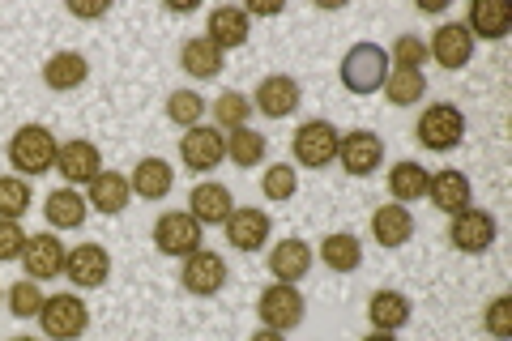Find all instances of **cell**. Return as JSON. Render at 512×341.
<instances>
[{
    "instance_id": "obj_43",
    "label": "cell",
    "mask_w": 512,
    "mask_h": 341,
    "mask_svg": "<svg viewBox=\"0 0 512 341\" xmlns=\"http://www.w3.org/2000/svg\"><path fill=\"white\" fill-rule=\"evenodd\" d=\"M77 18H99V13H107V5H69Z\"/></svg>"
},
{
    "instance_id": "obj_5",
    "label": "cell",
    "mask_w": 512,
    "mask_h": 341,
    "mask_svg": "<svg viewBox=\"0 0 512 341\" xmlns=\"http://www.w3.org/2000/svg\"><path fill=\"white\" fill-rule=\"evenodd\" d=\"M461 137H466V116H461L453 103H436L419 116V141L427 150H436V154L457 150Z\"/></svg>"
},
{
    "instance_id": "obj_9",
    "label": "cell",
    "mask_w": 512,
    "mask_h": 341,
    "mask_svg": "<svg viewBox=\"0 0 512 341\" xmlns=\"http://www.w3.org/2000/svg\"><path fill=\"white\" fill-rule=\"evenodd\" d=\"M427 56L440 64V69H466L474 56V35L461 22H444L427 43Z\"/></svg>"
},
{
    "instance_id": "obj_28",
    "label": "cell",
    "mask_w": 512,
    "mask_h": 341,
    "mask_svg": "<svg viewBox=\"0 0 512 341\" xmlns=\"http://www.w3.org/2000/svg\"><path fill=\"white\" fill-rule=\"evenodd\" d=\"M180 69L188 73V77H197V81H210V77H218L227 64H222V52L210 43V39H188L184 47H180Z\"/></svg>"
},
{
    "instance_id": "obj_12",
    "label": "cell",
    "mask_w": 512,
    "mask_h": 341,
    "mask_svg": "<svg viewBox=\"0 0 512 341\" xmlns=\"http://www.w3.org/2000/svg\"><path fill=\"white\" fill-rule=\"evenodd\" d=\"M180 158L188 171H214L227 158V137L218 128H188V137H180Z\"/></svg>"
},
{
    "instance_id": "obj_13",
    "label": "cell",
    "mask_w": 512,
    "mask_h": 341,
    "mask_svg": "<svg viewBox=\"0 0 512 341\" xmlns=\"http://www.w3.org/2000/svg\"><path fill=\"white\" fill-rule=\"evenodd\" d=\"M56 171L64 175V184H90L103 171V154L94 141H64L56 154Z\"/></svg>"
},
{
    "instance_id": "obj_18",
    "label": "cell",
    "mask_w": 512,
    "mask_h": 341,
    "mask_svg": "<svg viewBox=\"0 0 512 341\" xmlns=\"http://www.w3.org/2000/svg\"><path fill=\"white\" fill-rule=\"evenodd\" d=\"M427 197H431V205L440 209V214H466L470 209V180L461 171H436L427 180Z\"/></svg>"
},
{
    "instance_id": "obj_37",
    "label": "cell",
    "mask_w": 512,
    "mask_h": 341,
    "mask_svg": "<svg viewBox=\"0 0 512 341\" xmlns=\"http://www.w3.org/2000/svg\"><path fill=\"white\" fill-rule=\"evenodd\" d=\"M167 116H171V124L197 128V120L205 116V99H201L197 90H171V99H167Z\"/></svg>"
},
{
    "instance_id": "obj_36",
    "label": "cell",
    "mask_w": 512,
    "mask_h": 341,
    "mask_svg": "<svg viewBox=\"0 0 512 341\" xmlns=\"http://www.w3.org/2000/svg\"><path fill=\"white\" fill-rule=\"evenodd\" d=\"M214 116L222 128H248V116H252V99H244L239 90H222L218 94V103H214Z\"/></svg>"
},
{
    "instance_id": "obj_7",
    "label": "cell",
    "mask_w": 512,
    "mask_h": 341,
    "mask_svg": "<svg viewBox=\"0 0 512 341\" xmlns=\"http://www.w3.org/2000/svg\"><path fill=\"white\" fill-rule=\"evenodd\" d=\"M154 248L163 256H192L201 248V222L192 214H180V209H171L154 222Z\"/></svg>"
},
{
    "instance_id": "obj_10",
    "label": "cell",
    "mask_w": 512,
    "mask_h": 341,
    "mask_svg": "<svg viewBox=\"0 0 512 341\" xmlns=\"http://www.w3.org/2000/svg\"><path fill=\"white\" fill-rule=\"evenodd\" d=\"M299 103H303L299 81H295V77H286V73H274V77H265L261 86H256L252 111H261V116H269V120H286Z\"/></svg>"
},
{
    "instance_id": "obj_30",
    "label": "cell",
    "mask_w": 512,
    "mask_h": 341,
    "mask_svg": "<svg viewBox=\"0 0 512 341\" xmlns=\"http://www.w3.org/2000/svg\"><path fill=\"white\" fill-rule=\"evenodd\" d=\"M427 180H431V171L427 167H419V162H397V167L389 171V192H393V201H402V205H410V201H419V197H427Z\"/></svg>"
},
{
    "instance_id": "obj_8",
    "label": "cell",
    "mask_w": 512,
    "mask_h": 341,
    "mask_svg": "<svg viewBox=\"0 0 512 341\" xmlns=\"http://www.w3.org/2000/svg\"><path fill=\"white\" fill-rule=\"evenodd\" d=\"M256 312H261L265 329L286 333V329H295V324H303V295H299L295 286L274 282L261 299H256Z\"/></svg>"
},
{
    "instance_id": "obj_24",
    "label": "cell",
    "mask_w": 512,
    "mask_h": 341,
    "mask_svg": "<svg viewBox=\"0 0 512 341\" xmlns=\"http://www.w3.org/2000/svg\"><path fill=\"white\" fill-rule=\"evenodd\" d=\"M43 214H47V222H52V226H60V231H77V226L86 222L90 205H86L82 192H73L69 184H64V188H56V192H47Z\"/></svg>"
},
{
    "instance_id": "obj_25",
    "label": "cell",
    "mask_w": 512,
    "mask_h": 341,
    "mask_svg": "<svg viewBox=\"0 0 512 341\" xmlns=\"http://www.w3.org/2000/svg\"><path fill=\"white\" fill-rule=\"evenodd\" d=\"M372 235L380 248H402V243H410L414 235V218L406 205H380L372 214Z\"/></svg>"
},
{
    "instance_id": "obj_31",
    "label": "cell",
    "mask_w": 512,
    "mask_h": 341,
    "mask_svg": "<svg viewBox=\"0 0 512 341\" xmlns=\"http://www.w3.org/2000/svg\"><path fill=\"white\" fill-rule=\"evenodd\" d=\"M320 261H325L333 273H355L363 265V248L355 235H329L325 243H320Z\"/></svg>"
},
{
    "instance_id": "obj_32",
    "label": "cell",
    "mask_w": 512,
    "mask_h": 341,
    "mask_svg": "<svg viewBox=\"0 0 512 341\" xmlns=\"http://www.w3.org/2000/svg\"><path fill=\"white\" fill-rule=\"evenodd\" d=\"M384 94H389L393 107H410L427 94V77L414 73V69H389V77H384Z\"/></svg>"
},
{
    "instance_id": "obj_40",
    "label": "cell",
    "mask_w": 512,
    "mask_h": 341,
    "mask_svg": "<svg viewBox=\"0 0 512 341\" xmlns=\"http://www.w3.org/2000/svg\"><path fill=\"white\" fill-rule=\"evenodd\" d=\"M487 333L500 337V341L512 337V299H508V295H500V299L487 307Z\"/></svg>"
},
{
    "instance_id": "obj_15",
    "label": "cell",
    "mask_w": 512,
    "mask_h": 341,
    "mask_svg": "<svg viewBox=\"0 0 512 341\" xmlns=\"http://www.w3.org/2000/svg\"><path fill=\"white\" fill-rule=\"evenodd\" d=\"M338 158H342V171L346 175H372L380 162H384V141L376 133H367V128H359V133L342 137Z\"/></svg>"
},
{
    "instance_id": "obj_21",
    "label": "cell",
    "mask_w": 512,
    "mask_h": 341,
    "mask_svg": "<svg viewBox=\"0 0 512 341\" xmlns=\"http://www.w3.org/2000/svg\"><path fill=\"white\" fill-rule=\"evenodd\" d=\"M269 273H274L278 282L295 286L312 273V248L303 239H282L274 252H269Z\"/></svg>"
},
{
    "instance_id": "obj_29",
    "label": "cell",
    "mask_w": 512,
    "mask_h": 341,
    "mask_svg": "<svg viewBox=\"0 0 512 341\" xmlns=\"http://www.w3.org/2000/svg\"><path fill=\"white\" fill-rule=\"evenodd\" d=\"M508 26H512V13L504 0H474L470 5V35L478 39H504L508 35Z\"/></svg>"
},
{
    "instance_id": "obj_23",
    "label": "cell",
    "mask_w": 512,
    "mask_h": 341,
    "mask_svg": "<svg viewBox=\"0 0 512 341\" xmlns=\"http://www.w3.org/2000/svg\"><path fill=\"white\" fill-rule=\"evenodd\" d=\"M86 77H90V60L82 52H56L43 64V81H47V90H56V94L77 90Z\"/></svg>"
},
{
    "instance_id": "obj_11",
    "label": "cell",
    "mask_w": 512,
    "mask_h": 341,
    "mask_svg": "<svg viewBox=\"0 0 512 341\" xmlns=\"http://www.w3.org/2000/svg\"><path fill=\"white\" fill-rule=\"evenodd\" d=\"M448 239H453L457 252H470V256L487 252L491 243H495V218L487 214V209H474L470 205L466 214L453 218V226H448Z\"/></svg>"
},
{
    "instance_id": "obj_39",
    "label": "cell",
    "mask_w": 512,
    "mask_h": 341,
    "mask_svg": "<svg viewBox=\"0 0 512 341\" xmlns=\"http://www.w3.org/2000/svg\"><path fill=\"white\" fill-rule=\"evenodd\" d=\"M393 60H397V69H414V73H419L423 60H427V43L419 35H402L393 43Z\"/></svg>"
},
{
    "instance_id": "obj_20",
    "label": "cell",
    "mask_w": 512,
    "mask_h": 341,
    "mask_svg": "<svg viewBox=\"0 0 512 341\" xmlns=\"http://www.w3.org/2000/svg\"><path fill=\"white\" fill-rule=\"evenodd\" d=\"M205 30H210L205 39H210L218 52H227V47H244V43H248L252 18H248V13L239 9V5H218V9L210 13V26H205Z\"/></svg>"
},
{
    "instance_id": "obj_44",
    "label": "cell",
    "mask_w": 512,
    "mask_h": 341,
    "mask_svg": "<svg viewBox=\"0 0 512 341\" xmlns=\"http://www.w3.org/2000/svg\"><path fill=\"white\" fill-rule=\"evenodd\" d=\"M252 341H286V337L274 333V329H261V333H252Z\"/></svg>"
},
{
    "instance_id": "obj_22",
    "label": "cell",
    "mask_w": 512,
    "mask_h": 341,
    "mask_svg": "<svg viewBox=\"0 0 512 341\" xmlns=\"http://www.w3.org/2000/svg\"><path fill=\"white\" fill-rule=\"evenodd\" d=\"M86 188H90L86 192V205L99 209V214H124L128 197H133V188H128V175H116V171H99Z\"/></svg>"
},
{
    "instance_id": "obj_35",
    "label": "cell",
    "mask_w": 512,
    "mask_h": 341,
    "mask_svg": "<svg viewBox=\"0 0 512 341\" xmlns=\"http://www.w3.org/2000/svg\"><path fill=\"white\" fill-rule=\"evenodd\" d=\"M26 209H30L26 180H18V175H5V180H0V222H18Z\"/></svg>"
},
{
    "instance_id": "obj_4",
    "label": "cell",
    "mask_w": 512,
    "mask_h": 341,
    "mask_svg": "<svg viewBox=\"0 0 512 341\" xmlns=\"http://www.w3.org/2000/svg\"><path fill=\"white\" fill-rule=\"evenodd\" d=\"M39 320H43V333L52 341H77L90 329V307L77 295H52V299H43Z\"/></svg>"
},
{
    "instance_id": "obj_1",
    "label": "cell",
    "mask_w": 512,
    "mask_h": 341,
    "mask_svg": "<svg viewBox=\"0 0 512 341\" xmlns=\"http://www.w3.org/2000/svg\"><path fill=\"white\" fill-rule=\"evenodd\" d=\"M56 154H60V141L47 133L43 124H22L9 141V162H13V171H22V175L56 171Z\"/></svg>"
},
{
    "instance_id": "obj_27",
    "label": "cell",
    "mask_w": 512,
    "mask_h": 341,
    "mask_svg": "<svg viewBox=\"0 0 512 341\" xmlns=\"http://www.w3.org/2000/svg\"><path fill=\"white\" fill-rule=\"evenodd\" d=\"M367 316H372L376 333H397L402 324H410V299L402 290H376L367 303Z\"/></svg>"
},
{
    "instance_id": "obj_33",
    "label": "cell",
    "mask_w": 512,
    "mask_h": 341,
    "mask_svg": "<svg viewBox=\"0 0 512 341\" xmlns=\"http://www.w3.org/2000/svg\"><path fill=\"white\" fill-rule=\"evenodd\" d=\"M227 158L235 167H256L265 158V137L256 128H235V133H227Z\"/></svg>"
},
{
    "instance_id": "obj_26",
    "label": "cell",
    "mask_w": 512,
    "mask_h": 341,
    "mask_svg": "<svg viewBox=\"0 0 512 341\" xmlns=\"http://www.w3.org/2000/svg\"><path fill=\"white\" fill-rule=\"evenodd\" d=\"M171 184H175V171L167 167L163 158H141L137 171L128 175V188H133L137 197H146V201H163L171 192Z\"/></svg>"
},
{
    "instance_id": "obj_17",
    "label": "cell",
    "mask_w": 512,
    "mask_h": 341,
    "mask_svg": "<svg viewBox=\"0 0 512 341\" xmlns=\"http://www.w3.org/2000/svg\"><path fill=\"white\" fill-rule=\"evenodd\" d=\"M269 239V214L265 209H235L227 218V243L235 252H261Z\"/></svg>"
},
{
    "instance_id": "obj_41",
    "label": "cell",
    "mask_w": 512,
    "mask_h": 341,
    "mask_svg": "<svg viewBox=\"0 0 512 341\" xmlns=\"http://www.w3.org/2000/svg\"><path fill=\"white\" fill-rule=\"evenodd\" d=\"M26 231L18 222H0V261H22V252H26Z\"/></svg>"
},
{
    "instance_id": "obj_19",
    "label": "cell",
    "mask_w": 512,
    "mask_h": 341,
    "mask_svg": "<svg viewBox=\"0 0 512 341\" xmlns=\"http://www.w3.org/2000/svg\"><path fill=\"white\" fill-rule=\"evenodd\" d=\"M188 214L197 218L201 226H227V218L235 214V201H231V188L222 184H197L188 197Z\"/></svg>"
},
{
    "instance_id": "obj_6",
    "label": "cell",
    "mask_w": 512,
    "mask_h": 341,
    "mask_svg": "<svg viewBox=\"0 0 512 341\" xmlns=\"http://www.w3.org/2000/svg\"><path fill=\"white\" fill-rule=\"evenodd\" d=\"M180 282H184L188 295L210 299V295H218V290L227 286V261H222L218 252H210V248H197L192 256H184Z\"/></svg>"
},
{
    "instance_id": "obj_16",
    "label": "cell",
    "mask_w": 512,
    "mask_h": 341,
    "mask_svg": "<svg viewBox=\"0 0 512 341\" xmlns=\"http://www.w3.org/2000/svg\"><path fill=\"white\" fill-rule=\"evenodd\" d=\"M64 269H69V282L82 286V290H94L107 282L111 273V256L99 248V243H82V248H73L64 256Z\"/></svg>"
},
{
    "instance_id": "obj_3",
    "label": "cell",
    "mask_w": 512,
    "mask_h": 341,
    "mask_svg": "<svg viewBox=\"0 0 512 341\" xmlns=\"http://www.w3.org/2000/svg\"><path fill=\"white\" fill-rule=\"evenodd\" d=\"M338 145H342V133L333 128L329 120H308L295 133L291 141V150H295V162L299 167H308V171H320V167H329V162H338Z\"/></svg>"
},
{
    "instance_id": "obj_45",
    "label": "cell",
    "mask_w": 512,
    "mask_h": 341,
    "mask_svg": "<svg viewBox=\"0 0 512 341\" xmlns=\"http://www.w3.org/2000/svg\"><path fill=\"white\" fill-rule=\"evenodd\" d=\"M363 341H397L393 333H372V337H363Z\"/></svg>"
},
{
    "instance_id": "obj_46",
    "label": "cell",
    "mask_w": 512,
    "mask_h": 341,
    "mask_svg": "<svg viewBox=\"0 0 512 341\" xmlns=\"http://www.w3.org/2000/svg\"><path fill=\"white\" fill-rule=\"evenodd\" d=\"M13 341H35V337H13Z\"/></svg>"
},
{
    "instance_id": "obj_14",
    "label": "cell",
    "mask_w": 512,
    "mask_h": 341,
    "mask_svg": "<svg viewBox=\"0 0 512 341\" xmlns=\"http://www.w3.org/2000/svg\"><path fill=\"white\" fill-rule=\"evenodd\" d=\"M64 243L56 235H30L26 239V252H22V265L30 273V282H47V278H60L64 273Z\"/></svg>"
},
{
    "instance_id": "obj_2",
    "label": "cell",
    "mask_w": 512,
    "mask_h": 341,
    "mask_svg": "<svg viewBox=\"0 0 512 341\" xmlns=\"http://www.w3.org/2000/svg\"><path fill=\"white\" fill-rule=\"evenodd\" d=\"M389 77V52L380 43H355L342 56V86L350 94H376Z\"/></svg>"
},
{
    "instance_id": "obj_34",
    "label": "cell",
    "mask_w": 512,
    "mask_h": 341,
    "mask_svg": "<svg viewBox=\"0 0 512 341\" xmlns=\"http://www.w3.org/2000/svg\"><path fill=\"white\" fill-rule=\"evenodd\" d=\"M295 188H299V171L291 167V162H274L265 175H261V192L269 201H291L295 197Z\"/></svg>"
},
{
    "instance_id": "obj_42",
    "label": "cell",
    "mask_w": 512,
    "mask_h": 341,
    "mask_svg": "<svg viewBox=\"0 0 512 341\" xmlns=\"http://www.w3.org/2000/svg\"><path fill=\"white\" fill-rule=\"evenodd\" d=\"M244 13H248V18H252V13H256V18H269V13H282V0H256V5L244 9Z\"/></svg>"
},
{
    "instance_id": "obj_38",
    "label": "cell",
    "mask_w": 512,
    "mask_h": 341,
    "mask_svg": "<svg viewBox=\"0 0 512 341\" xmlns=\"http://www.w3.org/2000/svg\"><path fill=\"white\" fill-rule=\"evenodd\" d=\"M9 312L18 316V320H30V316H39L43 312V290L39 282H13L9 286Z\"/></svg>"
}]
</instances>
